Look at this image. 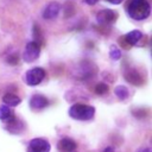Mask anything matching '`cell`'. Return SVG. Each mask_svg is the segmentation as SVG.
I'll use <instances>...</instances> for the list:
<instances>
[{
	"label": "cell",
	"instance_id": "cell-22",
	"mask_svg": "<svg viewBox=\"0 0 152 152\" xmlns=\"http://www.w3.org/2000/svg\"><path fill=\"white\" fill-rule=\"evenodd\" d=\"M138 152H151V148H148V147H145V148H140Z\"/></svg>",
	"mask_w": 152,
	"mask_h": 152
},
{
	"label": "cell",
	"instance_id": "cell-1",
	"mask_svg": "<svg viewBox=\"0 0 152 152\" xmlns=\"http://www.w3.org/2000/svg\"><path fill=\"white\" fill-rule=\"evenodd\" d=\"M127 13L134 20H144L151 13V6L147 0H129L127 4Z\"/></svg>",
	"mask_w": 152,
	"mask_h": 152
},
{
	"label": "cell",
	"instance_id": "cell-19",
	"mask_svg": "<svg viewBox=\"0 0 152 152\" xmlns=\"http://www.w3.org/2000/svg\"><path fill=\"white\" fill-rule=\"evenodd\" d=\"M18 59H19V57H18L17 55H10L8 58H7V62H8L10 64H17Z\"/></svg>",
	"mask_w": 152,
	"mask_h": 152
},
{
	"label": "cell",
	"instance_id": "cell-10",
	"mask_svg": "<svg viewBox=\"0 0 152 152\" xmlns=\"http://www.w3.org/2000/svg\"><path fill=\"white\" fill-rule=\"evenodd\" d=\"M76 147H77V144L71 138H63L58 142V148L62 152H72L76 150Z\"/></svg>",
	"mask_w": 152,
	"mask_h": 152
},
{
	"label": "cell",
	"instance_id": "cell-16",
	"mask_svg": "<svg viewBox=\"0 0 152 152\" xmlns=\"http://www.w3.org/2000/svg\"><path fill=\"white\" fill-rule=\"evenodd\" d=\"M33 37H34V40L33 42H36V43H38L40 45V42L43 40V34H42V31H40L39 25H37V24L33 26Z\"/></svg>",
	"mask_w": 152,
	"mask_h": 152
},
{
	"label": "cell",
	"instance_id": "cell-18",
	"mask_svg": "<svg viewBox=\"0 0 152 152\" xmlns=\"http://www.w3.org/2000/svg\"><path fill=\"white\" fill-rule=\"evenodd\" d=\"M94 90H95L96 94H99V95H103V94H106V93L108 91V86H107L106 83H97V84L95 86Z\"/></svg>",
	"mask_w": 152,
	"mask_h": 152
},
{
	"label": "cell",
	"instance_id": "cell-2",
	"mask_svg": "<svg viewBox=\"0 0 152 152\" xmlns=\"http://www.w3.org/2000/svg\"><path fill=\"white\" fill-rule=\"evenodd\" d=\"M69 116L75 120L87 121L94 118L95 115V108L84 103H75L69 108Z\"/></svg>",
	"mask_w": 152,
	"mask_h": 152
},
{
	"label": "cell",
	"instance_id": "cell-9",
	"mask_svg": "<svg viewBox=\"0 0 152 152\" xmlns=\"http://www.w3.org/2000/svg\"><path fill=\"white\" fill-rule=\"evenodd\" d=\"M6 129L10 133H13V134H20L25 129V125L19 119H17L15 116H13L12 119L8 120V122L6 125Z\"/></svg>",
	"mask_w": 152,
	"mask_h": 152
},
{
	"label": "cell",
	"instance_id": "cell-15",
	"mask_svg": "<svg viewBox=\"0 0 152 152\" xmlns=\"http://www.w3.org/2000/svg\"><path fill=\"white\" fill-rule=\"evenodd\" d=\"M13 116H14V113L8 106H1L0 107V119L1 120H10Z\"/></svg>",
	"mask_w": 152,
	"mask_h": 152
},
{
	"label": "cell",
	"instance_id": "cell-7",
	"mask_svg": "<svg viewBox=\"0 0 152 152\" xmlns=\"http://www.w3.org/2000/svg\"><path fill=\"white\" fill-rule=\"evenodd\" d=\"M96 19L100 24L102 25H107V24H110L113 21H115L116 19V13L109 8H106V10H101L97 14H96Z\"/></svg>",
	"mask_w": 152,
	"mask_h": 152
},
{
	"label": "cell",
	"instance_id": "cell-20",
	"mask_svg": "<svg viewBox=\"0 0 152 152\" xmlns=\"http://www.w3.org/2000/svg\"><path fill=\"white\" fill-rule=\"evenodd\" d=\"M83 1H84L86 4H88V5H90V6H91V5H95L99 0H83Z\"/></svg>",
	"mask_w": 152,
	"mask_h": 152
},
{
	"label": "cell",
	"instance_id": "cell-24",
	"mask_svg": "<svg viewBox=\"0 0 152 152\" xmlns=\"http://www.w3.org/2000/svg\"><path fill=\"white\" fill-rule=\"evenodd\" d=\"M72 152H75V151H72Z\"/></svg>",
	"mask_w": 152,
	"mask_h": 152
},
{
	"label": "cell",
	"instance_id": "cell-8",
	"mask_svg": "<svg viewBox=\"0 0 152 152\" xmlns=\"http://www.w3.org/2000/svg\"><path fill=\"white\" fill-rule=\"evenodd\" d=\"M49 106V100L42 94H34L30 99V107L33 110H40Z\"/></svg>",
	"mask_w": 152,
	"mask_h": 152
},
{
	"label": "cell",
	"instance_id": "cell-4",
	"mask_svg": "<svg viewBox=\"0 0 152 152\" xmlns=\"http://www.w3.org/2000/svg\"><path fill=\"white\" fill-rule=\"evenodd\" d=\"M45 77V70L43 68H33L31 70H28L26 72V76H25V81L28 86L31 87H34V86H38Z\"/></svg>",
	"mask_w": 152,
	"mask_h": 152
},
{
	"label": "cell",
	"instance_id": "cell-11",
	"mask_svg": "<svg viewBox=\"0 0 152 152\" xmlns=\"http://www.w3.org/2000/svg\"><path fill=\"white\" fill-rule=\"evenodd\" d=\"M141 38H142V33L138 30H133L125 36V40L128 45H135Z\"/></svg>",
	"mask_w": 152,
	"mask_h": 152
},
{
	"label": "cell",
	"instance_id": "cell-5",
	"mask_svg": "<svg viewBox=\"0 0 152 152\" xmlns=\"http://www.w3.org/2000/svg\"><path fill=\"white\" fill-rule=\"evenodd\" d=\"M51 145L48 140L42 138H34L28 142L27 152H50Z\"/></svg>",
	"mask_w": 152,
	"mask_h": 152
},
{
	"label": "cell",
	"instance_id": "cell-21",
	"mask_svg": "<svg viewBox=\"0 0 152 152\" xmlns=\"http://www.w3.org/2000/svg\"><path fill=\"white\" fill-rule=\"evenodd\" d=\"M102 152H114V148H113L112 146H108V147H106L104 150H102Z\"/></svg>",
	"mask_w": 152,
	"mask_h": 152
},
{
	"label": "cell",
	"instance_id": "cell-23",
	"mask_svg": "<svg viewBox=\"0 0 152 152\" xmlns=\"http://www.w3.org/2000/svg\"><path fill=\"white\" fill-rule=\"evenodd\" d=\"M107 1H109L112 4H120L121 2V0H107Z\"/></svg>",
	"mask_w": 152,
	"mask_h": 152
},
{
	"label": "cell",
	"instance_id": "cell-14",
	"mask_svg": "<svg viewBox=\"0 0 152 152\" xmlns=\"http://www.w3.org/2000/svg\"><path fill=\"white\" fill-rule=\"evenodd\" d=\"M114 94H115V96H116L119 100H121V101L128 99V96H129V91H128L127 87H125V86H122V84L115 87Z\"/></svg>",
	"mask_w": 152,
	"mask_h": 152
},
{
	"label": "cell",
	"instance_id": "cell-13",
	"mask_svg": "<svg viewBox=\"0 0 152 152\" xmlns=\"http://www.w3.org/2000/svg\"><path fill=\"white\" fill-rule=\"evenodd\" d=\"M2 101H4V103H6L8 107H15V106H18V104L21 102V99H20L19 96L14 95V94L7 93V94L4 95Z\"/></svg>",
	"mask_w": 152,
	"mask_h": 152
},
{
	"label": "cell",
	"instance_id": "cell-12",
	"mask_svg": "<svg viewBox=\"0 0 152 152\" xmlns=\"http://www.w3.org/2000/svg\"><path fill=\"white\" fill-rule=\"evenodd\" d=\"M125 77H126V80H127L129 83H133V84H135V86H140L141 82H142V78H141L140 74L137 72V71L133 70V69H129V70L125 74Z\"/></svg>",
	"mask_w": 152,
	"mask_h": 152
},
{
	"label": "cell",
	"instance_id": "cell-6",
	"mask_svg": "<svg viewBox=\"0 0 152 152\" xmlns=\"http://www.w3.org/2000/svg\"><path fill=\"white\" fill-rule=\"evenodd\" d=\"M59 11H61V5L57 1H51L44 8V11H43V18L46 19V20L55 19L58 15Z\"/></svg>",
	"mask_w": 152,
	"mask_h": 152
},
{
	"label": "cell",
	"instance_id": "cell-3",
	"mask_svg": "<svg viewBox=\"0 0 152 152\" xmlns=\"http://www.w3.org/2000/svg\"><path fill=\"white\" fill-rule=\"evenodd\" d=\"M39 53H40V45L33 40L28 42L25 46V50L23 53V59L26 63H32L38 58Z\"/></svg>",
	"mask_w": 152,
	"mask_h": 152
},
{
	"label": "cell",
	"instance_id": "cell-17",
	"mask_svg": "<svg viewBox=\"0 0 152 152\" xmlns=\"http://www.w3.org/2000/svg\"><path fill=\"white\" fill-rule=\"evenodd\" d=\"M109 57H110V59H113V61H118V59H120V57H121V51H120L116 46L112 45L110 49H109Z\"/></svg>",
	"mask_w": 152,
	"mask_h": 152
}]
</instances>
